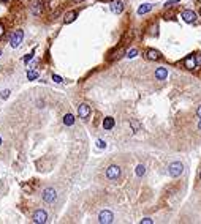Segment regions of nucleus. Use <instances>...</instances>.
<instances>
[{"label":"nucleus","instance_id":"obj_25","mask_svg":"<svg viewBox=\"0 0 201 224\" xmlns=\"http://www.w3.org/2000/svg\"><path fill=\"white\" fill-rule=\"evenodd\" d=\"M132 126H133V129H135V131H138V129H140V123L138 122H135V120H132Z\"/></svg>","mask_w":201,"mask_h":224},{"label":"nucleus","instance_id":"obj_26","mask_svg":"<svg viewBox=\"0 0 201 224\" xmlns=\"http://www.w3.org/2000/svg\"><path fill=\"white\" fill-rule=\"evenodd\" d=\"M154 221L151 219V218H144V219H141V224H152Z\"/></svg>","mask_w":201,"mask_h":224},{"label":"nucleus","instance_id":"obj_20","mask_svg":"<svg viewBox=\"0 0 201 224\" xmlns=\"http://www.w3.org/2000/svg\"><path fill=\"white\" fill-rule=\"evenodd\" d=\"M138 55V49H130L128 52H127V57L128 59H133V57H136Z\"/></svg>","mask_w":201,"mask_h":224},{"label":"nucleus","instance_id":"obj_5","mask_svg":"<svg viewBox=\"0 0 201 224\" xmlns=\"http://www.w3.org/2000/svg\"><path fill=\"white\" fill-rule=\"evenodd\" d=\"M78 115L83 120H87L90 117V106L87 104V103H81V104L78 106Z\"/></svg>","mask_w":201,"mask_h":224},{"label":"nucleus","instance_id":"obj_7","mask_svg":"<svg viewBox=\"0 0 201 224\" xmlns=\"http://www.w3.org/2000/svg\"><path fill=\"white\" fill-rule=\"evenodd\" d=\"M48 221V215H46V211L44 210H36L35 213H33V222H36V224H44Z\"/></svg>","mask_w":201,"mask_h":224},{"label":"nucleus","instance_id":"obj_13","mask_svg":"<svg viewBox=\"0 0 201 224\" xmlns=\"http://www.w3.org/2000/svg\"><path fill=\"white\" fill-rule=\"evenodd\" d=\"M30 13H32L33 16H40V14L43 13V5H41L40 2H35V3L30 6Z\"/></svg>","mask_w":201,"mask_h":224},{"label":"nucleus","instance_id":"obj_33","mask_svg":"<svg viewBox=\"0 0 201 224\" xmlns=\"http://www.w3.org/2000/svg\"><path fill=\"white\" fill-rule=\"evenodd\" d=\"M102 2H111V0H102Z\"/></svg>","mask_w":201,"mask_h":224},{"label":"nucleus","instance_id":"obj_15","mask_svg":"<svg viewBox=\"0 0 201 224\" xmlns=\"http://www.w3.org/2000/svg\"><path fill=\"white\" fill-rule=\"evenodd\" d=\"M152 10V5L151 3H144L138 8V14H146V13H149Z\"/></svg>","mask_w":201,"mask_h":224},{"label":"nucleus","instance_id":"obj_29","mask_svg":"<svg viewBox=\"0 0 201 224\" xmlns=\"http://www.w3.org/2000/svg\"><path fill=\"white\" fill-rule=\"evenodd\" d=\"M196 115H198V117H199V118H201V106H199V107H198V109H196Z\"/></svg>","mask_w":201,"mask_h":224},{"label":"nucleus","instance_id":"obj_9","mask_svg":"<svg viewBox=\"0 0 201 224\" xmlns=\"http://www.w3.org/2000/svg\"><path fill=\"white\" fill-rule=\"evenodd\" d=\"M196 65H198V62H196L195 55H188V57L184 60V67L187 70H196Z\"/></svg>","mask_w":201,"mask_h":224},{"label":"nucleus","instance_id":"obj_14","mask_svg":"<svg viewBox=\"0 0 201 224\" xmlns=\"http://www.w3.org/2000/svg\"><path fill=\"white\" fill-rule=\"evenodd\" d=\"M78 17V11L76 10H73V11H68L65 16H63V22L65 24H70V22H73Z\"/></svg>","mask_w":201,"mask_h":224},{"label":"nucleus","instance_id":"obj_30","mask_svg":"<svg viewBox=\"0 0 201 224\" xmlns=\"http://www.w3.org/2000/svg\"><path fill=\"white\" fill-rule=\"evenodd\" d=\"M22 188H24L25 191H30V186H27V185H22Z\"/></svg>","mask_w":201,"mask_h":224},{"label":"nucleus","instance_id":"obj_24","mask_svg":"<svg viewBox=\"0 0 201 224\" xmlns=\"http://www.w3.org/2000/svg\"><path fill=\"white\" fill-rule=\"evenodd\" d=\"M8 96H10V90H3L2 95H0V98H2V99H6Z\"/></svg>","mask_w":201,"mask_h":224},{"label":"nucleus","instance_id":"obj_28","mask_svg":"<svg viewBox=\"0 0 201 224\" xmlns=\"http://www.w3.org/2000/svg\"><path fill=\"white\" fill-rule=\"evenodd\" d=\"M3 32H5V29H3V25L0 24V36H3Z\"/></svg>","mask_w":201,"mask_h":224},{"label":"nucleus","instance_id":"obj_34","mask_svg":"<svg viewBox=\"0 0 201 224\" xmlns=\"http://www.w3.org/2000/svg\"><path fill=\"white\" fill-rule=\"evenodd\" d=\"M0 2H8V0H0Z\"/></svg>","mask_w":201,"mask_h":224},{"label":"nucleus","instance_id":"obj_32","mask_svg":"<svg viewBox=\"0 0 201 224\" xmlns=\"http://www.w3.org/2000/svg\"><path fill=\"white\" fill-rule=\"evenodd\" d=\"M71 2H83V0H71Z\"/></svg>","mask_w":201,"mask_h":224},{"label":"nucleus","instance_id":"obj_8","mask_svg":"<svg viewBox=\"0 0 201 224\" xmlns=\"http://www.w3.org/2000/svg\"><path fill=\"white\" fill-rule=\"evenodd\" d=\"M182 19H184L187 24H193L196 21V14H195V11H192V10H185L184 13H182Z\"/></svg>","mask_w":201,"mask_h":224},{"label":"nucleus","instance_id":"obj_21","mask_svg":"<svg viewBox=\"0 0 201 224\" xmlns=\"http://www.w3.org/2000/svg\"><path fill=\"white\" fill-rule=\"evenodd\" d=\"M176 3H179V0H169V2H166L165 8H171V6H174Z\"/></svg>","mask_w":201,"mask_h":224},{"label":"nucleus","instance_id":"obj_38","mask_svg":"<svg viewBox=\"0 0 201 224\" xmlns=\"http://www.w3.org/2000/svg\"><path fill=\"white\" fill-rule=\"evenodd\" d=\"M199 177H201V175H199Z\"/></svg>","mask_w":201,"mask_h":224},{"label":"nucleus","instance_id":"obj_2","mask_svg":"<svg viewBox=\"0 0 201 224\" xmlns=\"http://www.w3.org/2000/svg\"><path fill=\"white\" fill-rule=\"evenodd\" d=\"M106 177L109 180H117L119 177H121V167L116 166V164H111L106 169Z\"/></svg>","mask_w":201,"mask_h":224},{"label":"nucleus","instance_id":"obj_1","mask_svg":"<svg viewBox=\"0 0 201 224\" xmlns=\"http://www.w3.org/2000/svg\"><path fill=\"white\" fill-rule=\"evenodd\" d=\"M168 172H169V175L171 177H179L182 172H184V164H182L181 161H174V163H171L169 166H168Z\"/></svg>","mask_w":201,"mask_h":224},{"label":"nucleus","instance_id":"obj_6","mask_svg":"<svg viewBox=\"0 0 201 224\" xmlns=\"http://www.w3.org/2000/svg\"><path fill=\"white\" fill-rule=\"evenodd\" d=\"M22 38H24V32L22 30H16L11 35V38H10V44L13 46V48H17V46L22 43Z\"/></svg>","mask_w":201,"mask_h":224},{"label":"nucleus","instance_id":"obj_10","mask_svg":"<svg viewBox=\"0 0 201 224\" xmlns=\"http://www.w3.org/2000/svg\"><path fill=\"white\" fill-rule=\"evenodd\" d=\"M122 10H124V3L121 2V0H111V11L114 14L122 13Z\"/></svg>","mask_w":201,"mask_h":224},{"label":"nucleus","instance_id":"obj_36","mask_svg":"<svg viewBox=\"0 0 201 224\" xmlns=\"http://www.w3.org/2000/svg\"><path fill=\"white\" fill-rule=\"evenodd\" d=\"M199 14H201V8H199Z\"/></svg>","mask_w":201,"mask_h":224},{"label":"nucleus","instance_id":"obj_3","mask_svg":"<svg viewBox=\"0 0 201 224\" xmlns=\"http://www.w3.org/2000/svg\"><path fill=\"white\" fill-rule=\"evenodd\" d=\"M43 199H44V202H48V204H54L56 199H57L56 190H54V188H46L43 191Z\"/></svg>","mask_w":201,"mask_h":224},{"label":"nucleus","instance_id":"obj_35","mask_svg":"<svg viewBox=\"0 0 201 224\" xmlns=\"http://www.w3.org/2000/svg\"><path fill=\"white\" fill-rule=\"evenodd\" d=\"M0 144H2V137H0Z\"/></svg>","mask_w":201,"mask_h":224},{"label":"nucleus","instance_id":"obj_31","mask_svg":"<svg viewBox=\"0 0 201 224\" xmlns=\"http://www.w3.org/2000/svg\"><path fill=\"white\" fill-rule=\"evenodd\" d=\"M198 128H199V129H201V120H199V123H198Z\"/></svg>","mask_w":201,"mask_h":224},{"label":"nucleus","instance_id":"obj_22","mask_svg":"<svg viewBox=\"0 0 201 224\" xmlns=\"http://www.w3.org/2000/svg\"><path fill=\"white\" fill-rule=\"evenodd\" d=\"M97 145H98V148H105V147H106V142L103 141V139H98V141H97Z\"/></svg>","mask_w":201,"mask_h":224},{"label":"nucleus","instance_id":"obj_23","mask_svg":"<svg viewBox=\"0 0 201 224\" xmlns=\"http://www.w3.org/2000/svg\"><path fill=\"white\" fill-rule=\"evenodd\" d=\"M52 81L54 82H57V84H62L63 81H62V78L60 76H57V74H52Z\"/></svg>","mask_w":201,"mask_h":224},{"label":"nucleus","instance_id":"obj_4","mask_svg":"<svg viewBox=\"0 0 201 224\" xmlns=\"http://www.w3.org/2000/svg\"><path fill=\"white\" fill-rule=\"evenodd\" d=\"M113 221H114V216H113V213L109 210L100 211V215H98V222L100 224H111Z\"/></svg>","mask_w":201,"mask_h":224},{"label":"nucleus","instance_id":"obj_12","mask_svg":"<svg viewBox=\"0 0 201 224\" xmlns=\"http://www.w3.org/2000/svg\"><path fill=\"white\" fill-rule=\"evenodd\" d=\"M160 52L158 51H155V49H149L147 52H146V59L147 60H152V62H155V60H160Z\"/></svg>","mask_w":201,"mask_h":224},{"label":"nucleus","instance_id":"obj_27","mask_svg":"<svg viewBox=\"0 0 201 224\" xmlns=\"http://www.w3.org/2000/svg\"><path fill=\"white\" fill-rule=\"evenodd\" d=\"M32 55H33V52H30V54H29V55H27V57H25V59H24V62H29V60H30V59H32Z\"/></svg>","mask_w":201,"mask_h":224},{"label":"nucleus","instance_id":"obj_16","mask_svg":"<svg viewBox=\"0 0 201 224\" xmlns=\"http://www.w3.org/2000/svg\"><path fill=\"white\" fill-rule=\"evenodd\" d=\"M114 126V118L113 117H106L105 120H103V128L105 129H111Z\"/></svg>","mask_w":201,"mask_h":224},{"label":"nucleus","instance_id":"obj_19","mask_svg":"<svg viewBox=\"0 0 201 224\" xmlns=\"http://www.w3.org/2000/svg\"><path fill=\"white\" fill-rule=\"evenodd\" d=\"M27 78H29V81H35L36 78H38V73L36 71H29L27 73Z\"/></svg>","mask_w":201,"mask_h":224},{"label":"nucleus","instance_id":"obj_18","mask_svg":"<svg viewBox=\"0 0 201 224\" xmlns=\"http://www.w3.org/2000/svg\"><path fill=\"white\" fill-rule=\"evenodd\" d=\"M144 174H146V167H144L143 164L136 166V175H138V177H143Z\"/></svg>","mask_w":201,"mask_h":224},{"label":"nucleus","instance_id":"obj_17","mask_svg":"<svg viewBox=\"0 0 201 224\" xmlns=\"http://www.w3.org/2000/svg\"><path fill=\"white\" fill-rule=\"evenodd\" d=\"M63 123L68 125V126H71L73 123H75V117H73L71 114H67L65 117H63Z\"/></svg>","mask_w":201,"mask_h":224},{"label":"nucleus","instance_id":"obj_37","mask_svg":"<svg viewBox=\"0 0 201 224\" xmlns=\"http://www.w3.org/2000/svg\"><path fill=\"white\" fill-rule=\"evenodd\" d=\"M0 55H2V51H0Z\"/></svg>","mask_w":201,"mask_h":224},{"label":"nucleus","instance_id":"obj_11","mask_svg":"<svg viewBox=\"0 0 201 224\" xmlns=\"http://www.w3.org/2000/svg\"><path fill=\"white\" fill-rule=\"evenodd\" d=\"M155 78H157L158 81H165L168 78V70L163 68V67L157 68V70H155Z\"/></svg>","mask_w":201,"mask_h":224}]
</instances>
